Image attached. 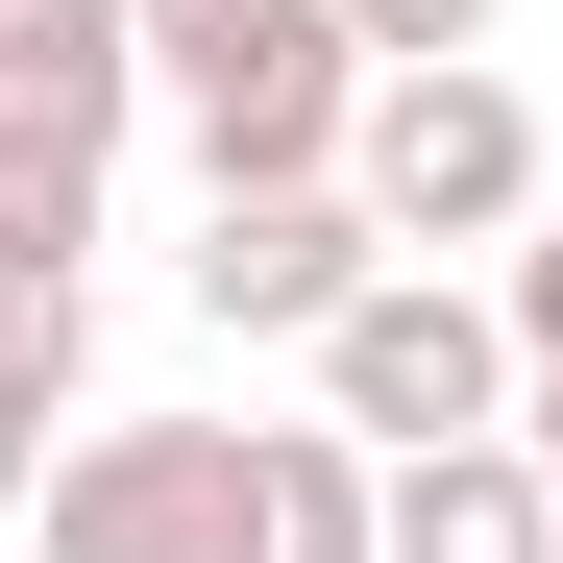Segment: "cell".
<instances>
[{"label": "cell", "instance_id": "7", "mask_svg": "<svg viewBox=\"0 0 563 563\" xmlns=\"http://www.w3.org/2000/svg\"><path fill=\"white\" fill-rule=\"evenodd\" d=\"M245 563H393V465L343 417H245Z\"/></svg>", "mask_w": 563, "mask_h": 563}, {"label": "cell", "instance_id": "9", "mask_svg": "<svg viewBox=\"0 0 563 563\" xmlns=\"http://www.w3.org/2000/svg\"><path fill=\"white\" fill-rule=\"evenodd\" d=\"M0 367H49V393H99V269H0Z\"/></svg>", "mask_w": 563, "mask_h": 563}, {"label": "cell", "instance_id": "1", "mask_svg": "<svg viewBox=\"0 0 563 563\" xmlns=\"http://www.w3.org/2000/svg\"><path fill=\"white\" fill-rule=\"evenodd\" d=\"M147 99L197 123L221 197H295L367 123V49H343V0H147Z\"/></svg>", "mask_w": 563, "mask_h": 563}, {"label": "cell", "instance_id": "8", "mask_svg": "<svg viewBox=\"0 0 563 563\" xmlns=\"http://www.w3.org/2000/svg\"><path fill=\"white\" fill-rule=\"evenodd\" d=\"M393 563H563L539 441H441V465H393Z\"/></svg>", "mask_w": 563, "mask_h": 563}, {"label": "cell", "instance_id": "6", "mask_svg": "<svg viewBox=\"0 0 563 563\" xmlns=\"http://www.w3.org/2000/svg\"><path fill=\"white\" fill-rule=\"evenodd\" d=\"M123 123H147V0H0V147L123 172Z\"/></svg>", "mask_w": 563, "mask_h": 563}, {"label": "cell", "instance_id": "4", "mask_svg": "<svg viewBox=\"0 0 563 563\" xmlns=\"http://www.w3.org/2000/svg\"><path fill=\"white\" fill-rule=\"evenodd\" d=\"M25 539L49 563H245V417H74Z\"/></svg>", "mask_w": 563, "mask_h": 563}, {"label": "cell", "instance_id": "10", "mask_svg": "<svg viewBox=\"0 0 563 563\" xmlns=\"http://www.w3.org/2000/svg\"><path fill=\"white\" fill-rule=\"evenodd\" d=\"M490 25H515V0H343V49H367V74H465Z\"/></svg>", "mask_w": 563, "mask_h": 563}, {"label": "cell", "instance_id": "11", "mask_svg": "<svg viewBox=\"0 0 563 563\" xmlns=\"http://www.w3.org/2000/svg\"><path fill=\"white\" fill-rule=\"evenodd\" d=\"M49 465H74V393H49V367H0V515H49Z\"/></svg>", "mask_w": 563, "mask_h": 563}, {"label": "cell", "instance_id": "13", "mask_svg": "<svg viewBox=\"0 0 563 563\" xmlns=\"http://www.w3.org/2000/svg\"><path fill=\"white\" fill-rule=\"evenodd\" d=\"M515 441H539V490H563V367H539V393H515Z\"/></svg>", "mask_w": 563, "mask_h": 563}, {"label": "cell", "instance_id": "12", "mask_svg": "<svg viewBox=\"0 0 563 563\" xmlns=\"http://www.w3.org/2000/svg\"><path fill=\"white\" fill-rule=\"evenodd\" d=\"M490 295H515V343H539V367H563V197H539V245H515V269H490Z\"/></svg>", "mask_w": 563, "mask_h": 563}, {"label": "cell", "instance_id": "5", "mask_svg": "<svg viewBox=\"0 0 563 563\" xmlns=\"http://www.w3.org/2000/svg\"><path fill=\"white\" fill-rule=\"evenodd\" d=\"M367 295H393V221H367L343 172H295V197H221V221H197V319H221V343H343Z\"/></svg>", "mask_w": 563, "mask_h": 563}, {"label": "cell", "instance_id": "3", "mask_svg": "<svg viewBox=\"0 0 563 563\" xmlns=\"http://www.w3.org/2000/svg\"><path fill=\"white\" fill-rule=\"evenodd\" d=\"M515 393H539V343H515V295L490 269H393L343 343H319V417L367 441V465H441V441H515Z\"/></svg>", "mask_w": 563, "mask_h": 563}, {"label": "cell", "instance_id": "2", "mask_svg": "<svg viewBox=\"0 0 563 563\" xmlns=\"http://www.w3.org/2000/svg\"><path fill=\"white\" fill-rule=\"evenodd\" d=\"M343 197L393 221V269H441V245H539V197H563V172H539V99L465 49V74H367Z\"/></svg>", "mask_w": 563, "mask_h": 563}]
</instances>
